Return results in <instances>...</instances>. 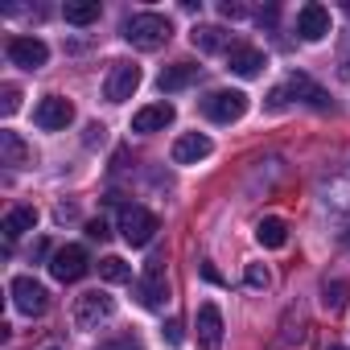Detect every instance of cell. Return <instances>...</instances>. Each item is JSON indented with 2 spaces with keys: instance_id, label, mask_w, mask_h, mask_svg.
I'll return each mask as SVG.
<instances>
[{
  "instance_id": "cell-11",
  "label": "cell",
  "mask_w": 350,
  "mask_h": 350,
  "mask_svg": "<svg viewBox=\"0 0 350 350\" xmlns=\"http://www.w3.org/2000/svg\"><path fill=\"white\" fill-rule=\"evenodd\" d=\"M206 157H211V136L202 132H186L173 140V165H198Z\"/></svg>"
},
{
  "instance_id": "cell-29",
  "label": "cell",
  "mask_w": 350,
  "mask_h": 350,
  "mask_svg": "<svg viewBox=\"0 0 350 350\" xmlns=\"http://www.w3.org/2000/svg\"><path fill=\"white\" fill-rule=\"evenodd\" d=\"M165 342L169 346H182V321H169L165 325Z\"/></svg>"
},
{
  "instance_id": "cell-2",
  "label": "cell",
  "mask_w": 350,
  "mask_h": 350,
  "mask_svg": "<svg viewBox=\"0 0 350 350\" xmlns=\"http://www.w3.org/2000/svg\"><path fill=\"white\" fill-rule=\"evenodd\" d=\"M157 231H161V223H157L152 211H144V206H124L120 211V235H124L128 247H148Z\"/></svg>"
},
{
  "instance_id": "cell-28",
  "label": "cell",
  "mask_w": 350,
  "mask_h": 350,
  "mask_svg": "<svg viewBox=\"0 0 350 350\" xmlns=\"http://www.w3.org/2000/svg\"><path fill=\"white\" fill-rule=\"evenodd\" d=\"M87 235H91V239H99V243H103V239H107V235H111V231H107V223H103V219H91V223H87Z\"/></svg>"
},
{
  "instance_id": "cell-7",
  "label": "cell",
  "mask_w": 350,
  "mask_h": 350,
  "mask_svg": "<svg viewBox=\"0 0 350 350\" xmlns=\"http://www.w3.org/2000/svg\"><path fill=\"white\" fill-rule=\"evenodd\" d=\"M5 54H9V62L21 66V70H42V66L50 62V46H46L42 38H9Z\"/></svg>"
},
{
  "instance_id": "cell-27",
  "label": "cell",
  "mask_w": 350,
  "mask_h": 350,
  "mask_svg": "<svg viewBox=\"0 0 350 350\" xmlns=\"http://www.w3.org/2000/svg\"><path fill=\"white\" fill-rule=\"evenodd\" d=\"M342 293H346L342 284H325V297H321V301H325V309H342Z\"/></svg>"
},
{
  "instance_id": "cell-30",
  "label": "cell",
  "mask_w": 350,
  "mask_h": 350,
  "mask_svg": "<svg viewBox=\"0 0 350 350\" xmlns=\"http://www.w3.org/2000/svg\"><path fill=\"white\" fill-rule=\"evenodd\" d=\"M342 79H350V33H346V42H342V70H338Z\"/></svg>"
},
{
  "instance_id": "cell-13",
  "label": "cell",
  "mask_w": 350,
  "mask_h": 350,
  "mask_svg": "<svg viewBox=\"0 0 350 350\" xmlns=\"http://www.w3.org/2000/svg\"><path fill=\"white\" fill-rule=\"evenodd\" d=\"M198 342H202L206 350H219V346H223V313H219L215 301H206V305L198 309Z\"/></svg>"
},
{
  "instance_id": "cell-34",
  "label": "cell",
  "mask_w": 350,
  "mask_h": 350,
  "mask_svg": "<svg viewBox=\"0 0 350 350\" xmlns=\"http://www.w3.org/2000/svg\"><path fill=\"white\" fill-rule=\"evenodd\" d=\"M50 350H58V346H50Z\"/></svg>"
},
{
  "instance_id": "cell-31",
  "label": "cell",
  "mask_w": 350,
  "mask_h": 350,
  "mask_svg": "<svg viewBox=\"0 0 350 350\" xmlns=\"http://www.w3.org/2000/svg\"><path fill=\"white\" fill-rule=\"evenodd\" d=\"M219 9H223V17H231V21H235V17H243V5H231V0H223Z\"/></svg>"
},
{
  "instance_id": "cell-12",
  "label": "cell",
  "mask_w": 350,
  "mask_h": 350,
  "mask_svg": "<svg viewBox=\"0 0 350 350\" xmlns=\"http://www.w3.org/2000/svg\"><path fill=\"white\" fill-rule=\"evenodd\" d=\"M297 33H301V42H321L329 33V9L325 5H305L297 13Z\"/></svg>"
},
{
  "instance_id": "cell-21",
  "label": "cell",
  "mask_w": 350,
  "mask_h": 350,
  "mask_svg": "<svg viewBox=\"0 0 350 350\" xmlns=\"http://www.w3.org/2000/svg\"><path fill=\"white\" fill-rule=\"evenodd\" d=\"M256 239H260V247H284L288 243V223L284 219H260Z\"/></svg>"
},
{
  "instance_id": "cell-32",
  "label": "cell",
  "mask_w": 350,
  "mask_h": 350,
  "mask_svg": "<svg viewBox=\"0 0 350 350\" xmlns=\"http://www.w3.org/2000/svg\"><path fill=\"white\" fill-rule=\"evenodd\" d=\"M87 144H103V124H91L87 128Z\"/></svg>"
},
{
  "instance_id": "cell-5",
  "label": "cell",
  "mask_w": 350,
  "mask_h": 350,
  "mask_svg": "<svg viewBox=\"0 0 350 350\" xmlns=\"http://www.w3.org/2000/svg\"><path fill=\"white\" fill-rule=\"evenodd\" d=\"M140 87V66L136 62H111L107 79H103V95L107 103H128Z\"/></svg>"
},
{
  "instance_id": "cell-17",
  "label": "cell",
  "mask_w": 350,
  "mask_h": 350,
  "mask_svg": "<svg viewBox=\"0 0 350 350\" xmlns=\"http://www.w3.org/2000/svg\"><path fill=\"white\" fill-rule=\"evenodd\" d=\"M190 42H194L202 54H223V50L231 46V33H227V29H219V25H194ZM231 50H235V46H231Z\"/></svg>"
},
{
  "instance_id": "cell-14",
  "label": "cell",
  "mask_w": 350,
  "mask_h": 350,
  "mask_svg": "<svg viewBox=\"0 0 350 350\" xmlns=\"http://www.w3.org/2000/svg\"><path fill=\"white\" fill-rule=\"evenodd\" d=\"M173 103H148V107H140L136 116H132V132H161V128H169L173 124Z\"/></svg>"
},
{
  "instance_id": "cell-24",
  "label": "cell",
  "mask_w": 350,
  "mask_h": 350,
  "mask_svg": "<svg viewBox=\"0 0 350 350\" xmlns=\"http://www.w3.org/2000/svg\"><path fill=\"white\" fill-rule=\"evenodd\" d=\"M17 107H21V87H13V83H9L5 91H0V111H5V116H13Z\"/></svg>"
},
{
  "instance_id": "cell-15",
  "label": "cell",
  "mask_w": 350,
  "mask_h": 350,
  "mask_svg": "<svg viewBox=\"0 0 350 350\" xmlns=\"http://www.w3.org/2000/svg\"><path fill=\"white\" fill-rule=\"evenodd\" d=\"M284 91H288L293 99H301V103L317 107V111H325V107H329V95H325V91H321V87H317V83H313L309 75H297V70H293V75H288V87H284Z\"/></svg>"
},
{
  "instance_id": "cell-6",
  "label": "cell",
  "mask_w": 350,
  "mask_h": 350,
  "mask_svg": "<svg viewBox=\"0 0 350 350\" xmlns=\"http://www.w3.org/2000/svg\"><path fill=\"white\" fill-rule=\"evenodd\" d=\"M111 309H116V301L95 288V293H83V297L75 301V313H70V317H75L79 329H99V325L111 317Z\"/></svg>"
},
{
  "instance_id": "cell-9",
  "label": "cell",
  "mask_w": 350,
  "mask_h": 350,
  "mask_svg": "<svg viewBox=\"0 0 350 350\" xmlns=\"http://www.w3.org/2000/svg\"><path fill=\"white\" fill-rule=\"evenodd\" d=\"M136 301H140L144 309H165V301H169V284H165L161 260H148L144 276L136 280Z\"/></svg>"
},
{
  "instance_id": "cell-20",
  "label": "cell",
  "mask_w": 350,
  "mask_h": 350,
  "mask_svg": "<svg viewBox=\"0 0 350 350\" xmlns=\"http://www.w3.org/2000/svg\"><path fill=\"white\" fill-rule=\"evenodd\" d=\"M0 161H5L9 169H21V165L29 161V148L21 144L17 132H0Z\"/></svg>"
},
{
  "instance_id": "cell-8",
  "label": "cell",
  "mask_w": 350,
  "mask_h": 350,
  "mask_svg": "<svg viewBox=\"0 0 350 350\" xmlns=\"http://www.w3.org/2000/svg\"><path fill=\"white\" fill-rule=\"evenodd\" d=\"M70 120H75V107H70V99H62V95H46V99L33 107V124H38L42 132H62V128H70Z\"/></svg>"
},
{
  "instance_id": "cell-19",
  "label": "cell",
  "mask_w": 350,
  "mask_h": 350,
  "mask_svg": "<svg viewBox=\"0 0 350 350\" xmlns=\"http://www.w3.org/2000/svg\"><path fill=\"white\" fill-rule=\"evenodd\" d=\"M38 227V211L33 206H13L9 215H5V239L13 243V239H21L25 231H33Z\"/></svg>"
},
{
  "instance_id": "cell-26",
  "label": "cell",
  "mask_w": 350,
  "mask_h": 350,
  "mask_svg": "<svg viewBox=\"0 0 350 350\" xmlns=\"http://www.w3.org/2000/svg\"><path fill=\"white\" fill-rule=\"evenodd\" d=\"M99 350H144V346H140V342H136L132 334H120V338H111V342H103Z\"/></svg>"
},
{
  "instance_id": "cell-3",
  "label": "cell",
  "mask_w": 350,
  "mask_h": 350,
  "mask_svg": "<svg viewBox=\"0 0 350 350\" xmlns=\"http://www.w3.org/2000/svg\"><path fill=\"white\" fill-rule=\"evenodd\" d=\"M87 272H91V256H87V247H79V243H66V247H58V252L50 256V276L62 280V284H75V280H83Z\"/></svg>"
},
{
  "instance_id": "cell-22",
  "label": "cell",
  "mask_w": 350,
  "mask_h": 350,
  "mask_svg": "<svg viewBox=\"0 0 350 350\" xmlns=\"http://www.w3.org/2000/svg\"><path fill=\"white\" fill-rule=\"evenodd\" d=\"M62 17H66L70 25H95V21H99V0H66Z\"/></svg>"
},
{
  "instance_id": "cell-18",
  "label": "cell",
  "mask_w": 350,
  "mask_h": 350,
  "mask_svg": "<svg viewBox=\"0 0 350 350\" xmlns=\"http://www.w3.org/2000/svg\"><path fill=\"white\" fill-rule=\"evenodd\" d=\"M194 79H198V66H194V62H173V66L161 70L157 87H161V91H182V87H190Z\"/></svg>"
},
{
  "instance_id": "cell-4",
  "label": "cell",
  "mask_w": 350,
  "mask_h": 350,
  "mask_svg": "<svg viewBox=\"0 0 350 350\" xmlns=\"http://www.w3.org/2000/svg\"><path fill=\"white\" fill-rule=\"evenodd\" d=\"M243 111H247L243 91H211L202 99V116L215 120V124H235V120H243Z\"/></svg>"
},
{
  "instance_id": "cell-25",
  "label": "cell",
  "mask_w": 350,
  "mask_h": 350,
  "mask_svg": "<svg viewBox=\"0 0 350 350\" xmlns=\"http://www.w3.org/2000/svg\"><path fill=\"white\" fill-rule=\"evenodd\" d=\"M268 268L264 264H247V288H268Z\"/></svg>"
},
{
  "instance_id": "cell-16",
  "label": "cell",
  "mask_w": 350,
  "mask_h": 350,
  "mask_svg": "<svg viewBox=\"0 0 350 350\" xmlns=\"http://www.w3.org/2000/svg\"><path fill=\"white\" fill-rule=\"evenodd\" d=\"M264 66H268V62H264V54H260L256 46H235L231 58H227V70L239 75V79H256Z\"/></svg>"
},
{
  "instance_id": "cell-10",
  "label": "cell",
  "mask_w": 350,
  "mask_h": 350,
  "mask_svg": "<svg viewBox=\"0 0 350 350\" xmlns=\"http://www.w3.org/2000/svg\"><path fill=\"white\" fill-rule=\"evenodd\" d=\"M9 293H13V305H17L21 313H29V317L46 313V305H50V293H46V284H42V280H33V276H17Z\"/></svg>"
},
{
  "instance_id": "cell-1",
  "label": "cell",
  "mask_w": 350,
  "mask_h": 350,
  "mask_svg": "<svg viewBox=\"0 0 350 350\" xmlns=\"http://www.w3.org/2000/svg\"><path fill=\"white\" fill-rule=\"evenodd\" d=\"M124 42L132 46V50H161L169 38H173V25H169V17H161V13H132L128 21H124Z\"/></svg>"
},
{
  "instance_id": "cell-33",
  "label": "cell",
  "mask_w": 350,
  "mask_h": 350,
  "mask_svg": "<svg viewBox=\"0 0 350 350\" xmlns=\"http://www.w3.org/2000/svg\"><path fill=\"white\" fill-rule=\"evenodd\" d=\"M329 350H346V346H329Z\"/></svg>"
},
{
  "instance_id": "cell-23",
  "label": "cell",
  "mask_w": 350,
  "mask_h": 350,
  "mask_svg": "<svg viewBox=\"0 0 350 350\" xmlns=\"http://www.w3.org/2000/svg\"><path fill=\"white\" fill-rule=\"evenodd\" d=\"M99 276H103L107 284H128V280H132V268H128L120 256H103V260H99Z\"/></svg>"
}]
</instances>
